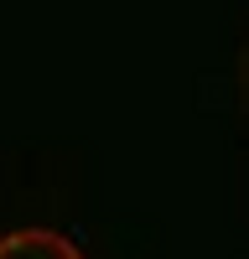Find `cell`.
Instances as JSON below:
<instances>
[{"instance_id": "1", "label": "cell", "mask_w": 249, "mask_h": 259, "mask_svg": "<svg viewBox=\"0 0 249 259\" xmlns=\"http://www.w3.org/2000/svg\"><path fill=\"white\" fill-rule=\"evenodd\" d=\"M0 259H83V254L57 228H11L0 233Z\"/></svg>"}]
</instances>
